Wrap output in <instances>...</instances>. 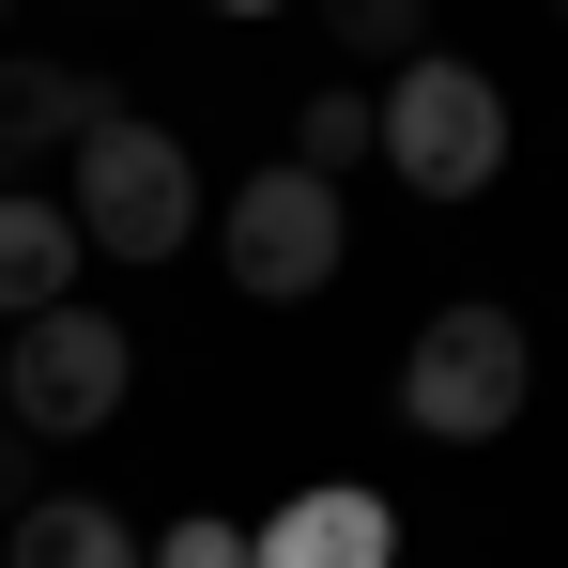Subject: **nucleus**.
I'll return each mask as SVG.
<instances>
[{
	"label": "nucleus",
	"instance_id": "obj_1",
	"mask_svg": "<svg viewBox=\"0 0 568 568\" xmlns=\"http://www.w3.org/2000/svg\"><path fill=\"white\" fill-rule=\"evenodd\" d=\"M523 399H538V338H523V307H430L415 338H399V415L430 430V446H491V430H523Z\"/></svg>",
	"mask_w": 568,
	"mask_h": 568
},
{
	"label": "nucleus",
	"instance_id": "obj_2",
	"mask_svg": "<svg viewBox=\"0 0 568 568\" xmlns=\"http://www.w3.org/2000/svg\"><path fill=\"white\" fill-rule=\"evenodd\" d=\"M62 231H78V262H170V246H200V170L170 123H93L78 139V185H62Z\"/></svg>",
	"mask_w": 568,
	"mask_h": 568
},
{
	"label": "nucleus",
	"instance_id": "obj_3",
	"mask_svg": "<svg viewBox=\"0 0 568 568\" xmlns=\"http://www.w3.org/2000/svg\"><path fill=\"white\" fill-rule=\"evenodd\" d=\"M369 154L415 200H476L491 170H507V93L430 47V62H399V93H369Z\"/></svg>",
	"mask_w": 568,
	"mask_h": 568
},
{
	"label": "nucleus",
	"instance_id": "obj_4",
	"mask_svg": "<svg viewBox=\"0 0 568 568\" xmlns=\"http://www.w3.org/2000/svg\"><path fill=\"white\" fill-rule=\"evenodd\" d=\"M123 384H139V338H123L108 307H47V323L0 338V415H16L31 446H93L108 415H123Z\"/></svg>",
	"mask_w": 568,
	"mask_h": 568
},
{
	"label": "nucleus",
	"instance_id": "obj_5",
	"mask_svg": "<svg viewBox=\"0 0 568 568\" xmlns=\"http://www.w3.org/2000/svg\"><path fill=\"white\" fill-rule=\"evenodd\" d=\"M338 246H354V215H338V185H307V170H246L231 185V215H215V262L262 292V307H307V292L338 277Z\"/></svg>",
	"mask_w": 568,
	"mask_h": 568
},
{
	"label": "nucleus",
	"instance_id": "obj_6",
	"mask_svg": "<svg viewBox=\"0 0 568 568\" xmlns=\"http://www.w3.org/2000/svg\"><path fill=\"white\" fill-rule=\"evenodd\" d=\"M246 568H399V507L323 476V491H277V523H246Z\"/></svg>",
	"mask_w": 568,
	"mask_h": 568
},
{
	"label": "nucleus",
	"instance_id": "obj_7",
	"mask_svg": "<svg viewBox=\"0 0 568 568\" xmlns=\"http://www.w3.org/2000/svg\"><path fill=\"white\" fill-rule=\"evenodd\" d=\"M47 307H78V231H62V200L0 185V338L47 323Z\"/></svg>",
	"mask_w": 568,
	"mask_h": 568
},
{
	"label": "nucleus",
	"instance_id": "obj_8",
	"mask_svg": "<svg viewBox=\"0 0 568 568\" xmlns=\"http://www.w3.org/2000/svg\"><path fill=\"white\" fill-rule=\"evenodd\" d=\"M0 568H139V523L93 507V491H31L0 523Z\"/></svg>",
	"mask_w": 568,
	"mask_h": 568
},
{
	"label": "nucleus",
	"instance_id": "obj_9",
	"mask_svg": "<svg viewBox=\"0 0 568 568\" xmlns=\"http://www.w3.org/2000/svg\"><path fill=\"white\" fill-rule=\"evenodd\" d=\"M93 123H123V93H108L93 62H16V78H0V154H16V139H62V154H78Z\"/></svg>",
	"mask_w": 568,
	"mask_h": 568
},
{
	"label": "nucleus",
	"instance_id": "obj_10",
	"mask_svg": "<svg viewBox=\"0 0 568 568\" xmlns=\"http://www.w3.org/2000/svg\"><path fill=\"white\" fill-rule=\"evenodd\" d=\"M292 170H307V185H338V170H369V93H354V78H323V93L292 108Z\"/></svg>",
	"mask_w": 568,
	"mask_h": 568
},
{
	"label": "nucleus",
	"instance_id": "obj_11",
	"mask_svg": "<svg viewBox=\"0 0 568 568\" xmlns=\"http://www.w3.org/2000/svg\"><path fill=\"white\" fill-rule=\"evenodd\" d=\"M338 62H430V0H338Z\"/></svg>",
	"mask_w": 568,
	"mask_h": 568
},
{
	"label": "nucleus",
	"instance_id": "obj_12",
	"mask_svg": "<svg viewBox=\"0 0 568 568\" xmlns=\"http://www.w3.org/2000/svg\"><path fill=\"white\" fill-rule=\"evenodd\" d=\"M139 568H246V523H170Z\"/></svg>",
	"mask_w": 568,
	"mask_h": 568
},
{
	"label": "nucleus",
	"instance_id": "obj_13",
	"mask_svg": "<svg viewBox=\"0 0 568 568\" xmlns=\"http://www.w3.org/2000/svg\"><path fill=\"white\" fill-rule=\"evenodd\" d=\"M16 507H31V430L0 415V523H16Z\"/></svg>",
	"mask_w": 568,
	"mask_h": 568
},
{
	"label": "nucleus",
	"instance_id": "obj_14",
	"mask_svg": "<svg viewBox=\"0 0 568 568\" xmlns=\"http://www.w3.org/2000/svg\"><path fill=\"white\" fill-rule=\"evenodd\" d=\"M0 185H16V154H0Z\"/></svg>",
	"mask_w": 568,
	"mask_h": 568
}]
</instances>
